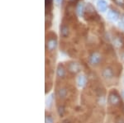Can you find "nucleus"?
I'll list each match as a JSON object with an SVG mask.
<instances>
[{"label": "nucleus", "mask_w": 124, "mask_h": 123, "mask_svg": "<svg viewBox=\"0 0 124 123\" xmlns=\"http://www.w3.org/2000/svg\"><path fill=\"white\" fill-rule=\"evenodd\" d=\"M89 62H90L91 65H98L100 63L101 59H102V56L101 55L99 54V52H93L92 54L89 55Z\"/></svg>", "instance_id": "obj_1"}, {"label": "nucleus", "mask_w": 124, "mask_h": 123, "mask_svg": "<svg viewBox=\"0 0 124 123\" xmlns=\"http://www.w3.org/2000/svg\"><path fill=\"white\" fill-rule=\"evenodd\" d=\"M108 102L109 104L113 105V106H116V105L120 103V98L116 93H111L109 94L108 98Z\"/></svg>", "instance_id": "obj_2"}, {"label": "nucleus", "mask_w": 124, "mask_h": 123, "mask_svg": "<svg viewBox=\"0 0 124 123\" xmlns=\"http://www.w3.org/2000/svg\"><path fill=\"white\" fill-rule=\"evenodd\" d=\"M57 47V40L55 37L50 38L46 42V49L49 51H53Z\"/></svg>", "instance_id": "obj_3"}, {"label": "nucleus", "mask_w": 124, "mask_h": 123, "mask_svg": "<svg viewBox=\"0 0 124 123\" xmlns=\"http://www.w3.org/2000/svg\"><path fill=\"white\" fill-rule=\"evenodd\" d=\"M68 70L70 72L73 73V74H77L80 71V66L78 63L75 62H70L69 65H68Z\"/></svg>", "instance_id": "obj_4"}, {"label": "nucleus", "mask_w": 124, "mask_h": 123, "mask_svg": "<svg viewBox=\"0 0 124 123\" xmlns=\"http://www.w3.org/2000/svg\"><path fill=\"white\" fill-rule=\"evenodd\" d=\"M102 75L105 79L107 80H110L113 78V71L111 68H106L102 72Z\"/></svg>", "instance_id": "obj_5"}, {"label": "nucleus", "mask_w": 124, "mask_h": 123, "mask_svg": "<svg viewBox=\"0 0 124 123\" xmlns=\"http://www.w3.org/2000/svg\"><path fill=\"white\" fill-rule=\"evenodd\" d=\"M97 7L102 13L107 11L108 8V3L105 0H98L97 1Z\"/></svg>", "instance_id": "obj_6"}, {"label": "nucleus", "mask_w": 124, "mask_h": 123, "mask_svg": "<svg viewBox=\"0 0 124 123\" xmlns=\"http://www.w3.org/2000/svg\"><path fill=\"white\" fill-rule=\"evenodd\" d=\"M87 84V78L85 75L81 74L79 76H78L77 78V84L79 88H84Z\"/></svg>", "instance_id": "obj_7"}, {"label": "nucleus", "mask_w": 124, "mask_h": 123, "mask_svg": "<svg viewBox=\"0 0 124 123\" xmlns=\"http://www.w3.org/2000/svg\"><path fill=\"white\" fill-rule=\"evenodd\" d=\"M108 17L111 20V21H113V22H116L117 21L119 18V15L115 10H109L108 12Z\"/></svg>", "instance_id": "obj_8"}, {"label": "nucleus", "mask_w": 124, "mask_h": 123, "mask_svg": "<svg viewBox=\"0 0 124 123\" xmlns=\"http://www.w3.org/2000/svg\"><path fill=\"white\" fill-rule=\"evenodd\" d=\"M56 75L59 79H63L65 76V69L62 65H59L56 69Z\"/></svg>", "instance_id": "obj_9"}, {"label": "nucleus", "mask_w": 124, "mask_h": 123, "mask_svg": "<svg viewBox=\"0 0 124 123\" xmlns=\"http://www.w3.org/2000/svg\"><path fill=\"white\" fill-rule=\"evenodd\" d=\"M60 31H61V36L62 37H67L70 35V30L67 26L62 24L60 28Z\"/></svg>", "instance_id": "obj_10"}, {"label": "nucleus", "mask_w": 124, "mask_h": 123, "mask_svg": "<svg viewBox=\"0 0 124 123\" xmlns=\"http://www.w3.org/2000/svg\"><path fill=\"white\" fill-rule=\"evenodd\" d=\"M67 94H68V92H67L66 88H61L57 92V96L59 97L61 99H64V98H66Z\"/></svg>", "instance_id": "obj_11"}, {"label": "nucleus", "mask_w": 124, "mask_h": 123, "mask_svg": "<svg viewBox=\"0 0 124 123\" xmlns=\"http://www.w3.org/2000/svg\"><path fill=\"white\" fill-rule=\"evenodd\" d=\"M85 6H84V3H79L77 6V13L79 16H84L85 15Z\"/></svg>", "instance_id": "obj_12"}, {"label": "nucleus", "mask_w": 124, "mask_h": 123, "mask_svg": "<svg viewBox=\"0 0 124 123\" xmlns=\"http://www.w3.org/2000/svg\"><path fill=\"white\" fill-rule=\"evenodd\" d=\"M57 112L60 116H63L65 115V108L63 106H59L57 108Z\"/></svg>", "instance_id": "obj_13"}, {"label": "nucleus", "mask_w": 124, "mask_h": 123, "mask_svg": "<svg viewBox=\"0 0 124 123\" xmlns=\"http://www.w3.org/2000/svg\"><path fill=\"white\" fill-rule=\"evenodd\" d=\"M53 102V94H51V96L48 97L47 100H46V107L47 108H51V105H52Z\"/></svg>", "instance_id": "obj_14"}, {"label": "nucleus", "mask_w": 124, "mask_h": 123, "mask_svg": "<svg viewBox=\"0 0 124 123\" xmlns=\"http://www.w3.org/2000/svg\"><path fill=\"white\" fill-rule=\"evenodd\" d=\"M52 5V0H46V8H47L48 7V12H50Z\"/></svg>", "instance_id": "obj_15"}, {"label": "nucleus", "mask_w": 124, "mask_h": 123, "mask_svg": "<svg viewBox=\"0 0 124 123\" xmlns=\"http://www.w3.org/2000/svg\"><path fill=\"white\" fill-rule=\"evenodd\" d=\"M46 123H54V119L51 116H46Z\"/></svg>", "instance_id": "obj_16"}, {"label": "nucleus", "mask_w": 124, "mask_h": 123, "mask_svg": "<svg viewBox=\"0 0 124 123\" xmlns=\"http://www.w3.org/2000/svg\"><path fill=\"white\" fill-rule=\"evenodd\" d=\"M105 102H106V99L104 97H99V104H102V105H104L105 104Z\"/></svg>", "instance_id": "obj_17"}, {"label": "nucleus", "mask_w": 124, "mask_h": 123, "mask_svg": "<svg viewBox=\"0 0 124 123\" xmlns=\"http://www.w3.org/2000/svg\"><path fill=\"white\" fill-rule=\"evenodd\" d=\"M115 3L119 6H123L124 5V0H114Z\"/></svg>", "instance_id": "obj_18"}, {"label": "nucleus", "mask_w": 124, "mask_h": 123, "mask_svg": "<svg viewBox=\"0 0 124 123\" xmlns=\"http://www.w3.org/2000/svg\"><path fill=\"white\" fill-rule=\"evenodd\" d=\"M116 123H124V118L123 116H119V117L116 120Z\"/></svg>", "instance_id": "obj_19"}, {"label": "nucleus", "mask_w": 124, "mask_h": 123, "mask_svg": "<svg viewBox=\"0 0 124 123\" xmlns=\"http://www.w3.org/2000/svg\"><path fill=\"white\" fill-rule=\"evenodd\" d=\"M78 2H79V0H70V3H76Z\"/></svg>", "instance_id": "obj_20"}, {"label": "nucleus", "mask_w": 124, "mask_h": 123, "mask_svg": "<svg viewBox=\"0 0 124 123\" xmlns=\"http://www.w3.org/2000/svg\"><path fill=\"white\" fill-rule=\"evenodd\" d=\"M61 1H62V0H55V2H56L58 4H60V3H61Z\"/></svg>", "instance_id": "obj_21"}, {"label": "nucleus", "mask_w": 124, "mask_h": 123, "mask_svg": "<svg viewBox=\"0 0 124 123\" xmlns=\"http://www.w3.org/2000/svg\"><path fill=\"white\" fill-rule=\"evenodd\" d=\"M122 96L123 97V98H124V90L122 91Z\"/></svg>", "instance_id": "obj_22"}, {"label": "nucleus", "mask_w": 124, "mask_h": 123, "mask_svg": "<svg viewBox=\"0 0 124 123\" xmlns=\"http://www.w3.org/2000/svg\"><path fill=\"white\" fill-rule=\"evenodd\" d=\"M123 60H124V54L123 55Z\"/></svg>", "instance_id": "obj_23"}]
</instances>
